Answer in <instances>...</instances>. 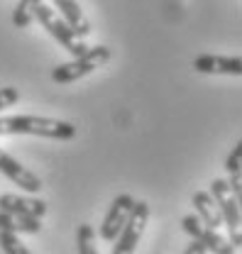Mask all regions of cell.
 <instances>
[{"label": "cell", "instance_id": "16", "mask_svg": "<svg viewBox=\"0 0 242 254\" xmlns=\"http://www.w3.org/2000/svg\"><path fill=\"white\" fill-rule=\"evenodd\" d=\"M0 250L5 254H32L30 250L22 245L20 235L7 232V230H0Z\"/></svg>", "mask_w": 242, "mask_h": 254}, {"label": "cell", "instance_id": "10", "mask_svg": "<svg viewBox=\"0 0 242 254\" xmlns=\"http://www.w3.org/2000/svg\"><path fill=\"white\" fill-rule=\"evenodd\" d=\"M193 68L198 73H225V76H240L242 59L240 57H223V54H201Z\"/></svg>", "mask_w": 242, "mask_h": 254}, {"label": "cell", "instance_id": "12", "mask_svg": "<svg viewBox=\"0 0 242 254\" xmlns=\"http://www.w3.org/2000/svg\"><path fill=\"white\" fill-rule=\"evenodd\" d=\"M193 208H196V215L201 218V222L211 230H218L223 227V215H220V208L218 203L213 200L211 193L206 190H196L193 193Z\"/></svg>", "mask_w": 242, "mask_h": 254}, {"label": "cell", "instance_id": "18", "mask_svg": "<svg viewBox=\"0 0 242 254\" xmlns=\"http://www.w3.org/2000/svg\"><path fill=\"white\" fill-rule=\"evenodd\" d=\"M17 100H20V91H17L15 86H5V88H0V110L12 108Z\"/></svg>", "mask_w": 242, "mask_h": 254}, {"label": "cell", "instance_id": "5", "mask_svg": "<svg viewBox=\"0 0 242 254\" xmlns=\"http://www.w3.org/2000/svg\"><path fill=\"white\" fill-rule=\"evenodd\" d=\"M147 220H150V203L135 200V208H132L127 222L122 225V230L118 232V237L113 240V242H115L113 254H135L140 240H142V235H145Z\"/></svg>", "mask_w": 242, "mask_h": 254}, {"label": "cell", "instance_id": "2", "mask_svg": "<svg viewBox=\"0 0 242 254\" xmlns=\"http://www.w3.org/2000/svg\"><path fill=\"white\" fill-rule=\"evenodd\" d=\"M110 62V49L105 44H98V47H88L86 54L81 57H74L71 62L59 64L54 71H52V81L54 83H74L79 78H86L91 76L93 71H98L103 64Z\"/></svg>", "mask_w": 242, "mask_h": 254}, {"label": "cell", "instance_id": "1", "mask_svg": "<svg viewBox=\"0 0 242 254\" xmlns=\"http://www.w3.org/2000/svg\"><path fill=\"white\" fill-rule=\"evenodd\" d=\"M5 134H32V137L69 142L79 134V127L69 120H57V118L7 115V118H0V137H5Z\"/></svg>", "mask_w": 242, "mask_h": 254}, {"label": "cell", "instance_id": "13", "mask_svg": "<svg viewBox=\"0 0 242 254\" xmlns=\"http://www.w3.org/2000/svg\"><path fill=\"white\" fill-rule=\"evenodd\" d=\"M0 230H7V232H15V235H20V232L37 235L42 230V218H20V215L0 210Z\"/></svg>", "mask_w": 242, "mask_h": 254}, {"label": "cell", "instance_id": "9", "mask_svg": "<svg viewBox=\"0 0 242 254\" xmlns=\"http://www.w3.org/2000/svg\"><path fill=\"white\" fill-rule=\"evenodd\" d=\"M0 210L20 215V218H44L47 215V203L30 195H15V193H2L0 195Z\"/></svg>", "mask_w": 242, "mask_h": 254}, {"label": "cell", "instance_id": "11", "mask_svg": "<svg viewBox=\"0 0 242 254\" xmlns=\"http://www.w3.org/2000/svg\"><path fill=\"white\" fill-rule=\"evenodd\" d=\"M52 2H54V7L59 10V17L76 32L79 37H88V34H91V22H88V17L83 15V10H81V5H79L76 0H52Z\"/></svg>", "mask_w": 242, "mask_h": 254}, {"label": "cell", "instance_id": "19", "mask_svg": "<svg viewBox=\"0 0 242 254\" xmlns=\"http://www.w3.org/2000/svg\"><path fill=\"white\" fill-rule=\"evenodd\" d=\"M228 186H230V190H233L235 200H240V198H242V171L230 174V181H228Z\"/></svg>", "mask_w": 242, "mask_h": 254}, {"label": "cell", "instance_id": "20", "mask_svg": "<svg viewBox=\"0 0 242 254\" xmlns=\"http://www.w3.org/2000/svg\"><path fill=\"white\" fill-rule=\"evenodd\" d=\"M183 254H208V250H206V247H203L198 240H193V242L188 245V250H186Z\"/></svg>", "mask_w": 242, "mask_h": 254}, {"label": "cell", "instance_id": "8", "mask_svg": "<svg viewBox=\"0 0 242 254\" xmlns=\"http://www.w3.org/2000/svg\"><path fill=\"white\" fill-rule=\"evenodd\" d=\"M0 174L5 179H10L15 186L27 190V193H39V190L44 189L42 186V179L34 171H30L25 164H20L15 157H10L5 149H0Z\"/></svg>", "mask_w": 242, "mask_h": 254}, {"label": "cell", "instance_id": "4", "mask_svg": "<svg viewBox=\"0 0 242 254\" xmlns=\"http://www.w3.org/2000/svg\"><path fill=\"white\" fill-rule=\"evenodd\" d=\"M34 20L49 32V34L59 42L71 57H81V54H86V49H88V47L81 42V37L71 30L64 20H61L59 12H54V10H52V7H47L44 2H39V5H37V10H34Z\"/></svg>", "mask_w": 242, "mask_h": 254}, {"label": "cell", "instance_id": "3", "mask_svg": "<svg viewBox=\"0 0 242 254\" xmlns=\"http://www.w3.org/2000/svg\"><path fill=\"white\" fill-rule=\"evenodd\" d=\"M211 195L213 200L218 203L220 208V215H223V225L228 227V240L235 250L242 247V220H240V200H235L233 190L228 186V181L223 179H213L211 184Z\"/></svg>", "mask_w": 242, "mask_h": 254}, {"label": "cell", "instance_id": "17", "mask_svg": "<svg viewBox=\"0 0 242 254\" xmlns=\"http://www.w3.org/2000/svg\"><path fill=\"white\" fill-rule=\"evenodd\" d=\"M225 169H228V174L242 171V142L240 139L235 142V149L230 152V157H228V161H225Z\"/></svg>", "mask_w": 242, "mask_h": 254}, {"label": "cell", "instance_id": "6", "mask_svg": "<svg viewBox=\"0 0 242 254\" xmlns=\"http://www.w3.org/2000/svg\"><path fill=\"white\" fill-rule=\"evenodd\" d=\"M181 227L186 235H191V240H198L208 252L213 254H235V247L230 245L228 237H223L218 230H211L206 227L198 215H186L181 220Z\"/></svg>", "mask_w": 242, "mask_h": 254}, {"label": "cell", "instance_id": "14", "mask_svg": "<svg viewBox=\"0 0 242 254\" xmlns=\"http://www.w3.org/2000/svg\"><path fill=\"white\" fill-rule=\"evenodd\" d=\"M39 2L42 0H20L17 7H15V12H12V25L20 27V30L30 27L32 22H34V10H37Z\"/></svg>", "mask_w": 242, "mask_h": 254}, {"label": "cell", "instance_id": "7", "mask_svg": "<svg viewBox=\"0 0 242 254\" xmlns=\"http://www.w3.org/2000/svg\"><path fill=\"white\" fill-rule=\"evenodd\" d=\"M132 208H135V198L130 195V193H120V195H115L113 198V203H110V210H108V215H105V220L100 225V240H105V242H113L115 237H118V232L122 230V225L127 222L130 218V213H132Z\"/></svg>", "mask_w": 242, "mask_h": 254}, {"label": "cell", "instance_id": "15", "mask_svg": "<svg viewBox=\"0 0 242 254\" xmlns=\"http://www.w3.org/2000/svg\"><path fill=\"white\" fill-rule=\"evenodd\" d=\"M76 245H79V254H98L93 225H86V222L79 225V230H76Z\"/></svg>", "mask_w": 242, "mask_h": 254}]
</instances>
